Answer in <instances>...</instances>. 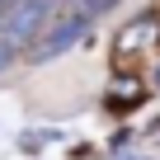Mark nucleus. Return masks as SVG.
<instances>
[{"label":"nucleus","instance_id":"f03ea898","mask_svg":"<svg viewBox=\"0 0 160 160\" xmlns=\"http://www.w3.org/2000/svg\"><path fill=\"white\" fill-rule=\"evenodd\" d=\"M85 33H90V14H80V10H66L57 24H47V28L33 38V47H28V61L47 66V61L66 57L75 42H85Z\"/></svg>","mask_w":160,"mask_h":160},{"label":"nucleus","instance_id":"7ed1b4c3","mask_svg":"<svg viewBox=\"0 0 160 160\" xmlns=\"http://www.w3.org/2000/svg\"><path fill=\"white\" fill-rule=\"evenodd\" d=\"M71 5H75L80 14H94V5H99V0H71Z\"/></svg>","mask_w":160,"mask_h":160},{"label":"nucleus","instance_id":"20e7f679","mask_svg":"<svg viewBox=\"0 0 160 160\" xmlns=\"http://www.w3.org/2000/svg\"><path fill=\"white\" fill-rule=\"evenodd\" d=\"M155 85H160V71H155Z\"/></svg>","mask_w":160,"mask_h":160},{"label":"nucleus","instance_id":"f257e3e1","mask_svg":"<svg viewBox=\"0 0 160 160\" xmlns=\"http://www.w3.org/2000/svg\"><path fill=\"white\" fill-rule=\"evenodd\" d=\"M52 10H57V0H10V10L0 14V47L10 57L28 52L33 38L52 24Z\"/></svg>","mask_w":160,"mask_h":160}]
</instances>
